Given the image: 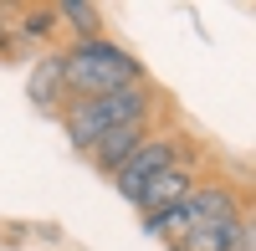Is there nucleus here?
I'll return each instance as SVG.
<instances>
[{
  "mask_svg": "<svg viewBox=\"0 0 256 251\" xmlns=\"http://www.w3.org/2000/svg\"><path fill=\"white\" fill-rule=\"evenodd\" d=\"M62 82L77 98H102V92H123L144 82V62L134 52H123L108 36H88L72 52H62Z\"/></svg>",
  "mask_w": 256,
  "mask_h": 251,
  "instance_id": "obj_1",
  "label": "nucleus"
},
{
  "mask_svg": "<svg viewBox=\"0 0 256 251\" xmlns=\"http://www.w3.org/2000/svg\"><path fill=\"white\" fill-rule=\"evenodd\" d=\"M148 118V92L144 88H123V92H102V98H77L67 113H62V128L77 149H92L102 134H113L118 123Z\"/></svg>",
  "mask_w": 256,
  "mask_h": 251,
  "instance_id": "obj_2",
  "label": "nucleus"
},
{
  "mask_svg": "<svg viewBox=\"0 0 256 251\" xmlns=\"http://www.w3.org/2000/svg\"><path fill=\"white\" fill-rule=\"evenodd\" d=\"M174 159H180V138H169V134H164V138H144L138 149L128 154L118 170H113L118 195H123V200H134V195H138V190H144V184L154 180V174L174 170Z\"/></svg>",
  "mask_w": 256,
  "mask_h": 251,
  "instance_id": "obj_3",
  "label": "nucleus"
},
{
  "mask_svg": "<svg viewBox=\"0 0 256 251\" xmlns=\"http://www.w3.org/2000/svg\"><path fill=\"white\" fill-rule=\"evenodd\" d=\"M144 138H148V118H134V123H118L113 134H102V138L92 144V149H88V159L98 164V170H108V174H113V170H118V164H123L128 154H134V149H138Z\"/></svg>",
  "mask_w": 256,
  "mask_h": 251,
  "instance_id": "obj_4",
  "label": "nucleus"
},
{
  "mask_svg": "<svg viewBox=\"0 0 256 251\" xmlns=\"http://www.w3.org/2000/svg\"><path fill=\"white\" fill-rule=\"evenodd\" d=\"M184 216L190 226H216V220H236V195L226 184H195L184 195Z\"/></svg>",
  "mask_w": 256,
  "mask_h": 251,
  "instance_id": "obj_5",
  "label": "nucleus"
},
{
  "mask_svg": "<svg viewBox=\"0 0 256 251\" xmlns=\"http://www.w3.org/2000/svg\"><path fill=\"white\" fill-rule=\"evenodd\" d=\"M190 190H195V180H190L184 170H164V174H154V180H148L144 190L134 195V205H138L144 216H154V210H169V205H180Z\"/></svg>",
  "mask_w": 256,
  "mask_h": 251,
  "instance_id": "obj_6",
  "label": "nucleus"
},
{
  "mask_svg": "<svg viewBox=\"0 0 256 251\" xmlns=\"http://www.w3.org/2000/svg\"><path fill=\"white\" fill-rule=\"evenodd\" d=\"M236 231H241V216L216 220V226H190L174 251H236Z\"/></svg>",
  "mask_w": 256,
  "mask_h": 251,
  "instance_id": "obj_7",
  "label": "nucleus"
},
{
  "mask_svg": "<svg viewBox=\"0 0 256 251\" xmlns=\"http://www.w3.org/2000/svg\"><path fill=\"white\" fill-rule=\"evenodd\" d=\"M56 16H62V20H72V26L82 31V41H88V36H98V26H102L98 6H82V0H62V6H56Z\"/></svg>",
  "mask_w": 256,
  "mask_h": 251,
  "instance_id": "obj_8",
  "label": "nucleus"
},
{
  "mask_svg": "<svg viewBox=\"0 0 256 251\" xmlns=\"http://www.w3.org/2000/svg\"><path fill=\"white\" fill-rule=\"evenodd\" d=\"M52 82L62 88V52H56V56H41V67H36V77H31V98H36V102H52Z\"/></svg>",
  "mask_w": 256,
  "mask_h": 251,
  "instance_id": "obj_9",
  "label": "nucleus"
},
{
  "mask_svg": "<svg viewBox=\"0 0 256 251\" xmlns=\"http://www.w3.org/2000/svg\"><path fill=\"white\" fill-rule=\"evenodd\" d=\"M52 20H56V10H36V16L26 20V31H36V36H41V31H52Z\"/></svg>",
  "mask_w": 256,
  "mask_h": 251,
  "instance_id": "obj_10",
  "label": "nucleus"
}]
</instances>
